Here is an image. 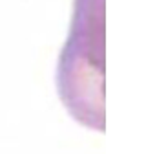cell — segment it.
Masks as SVG:
<instances>
[{"mask_svg":"<svg viewBox=\"0 0 157 154\" xmlns=\"http://www.w3.org/2000/svg\"><path fill=\"white\" fill-rule=\"evenodd\" d=\"M95 0H77L75 2V18H73V31L68 46L62 50L60 64H59V92L62 103L70 108L71 116L99 130L95 123L102 125V114L95 108V99L99 105L102 101L95 95V84L102 90V83L95 79V72L102 77V68L95 66V42L102 40L99 37L93 40L95 31L102 28V20L93 26L95 13H93Z\"/></svg>","mask_w":157,"mask_h":154,"instance_id":"6da1fadb","label":"cell"}]
</instances>
